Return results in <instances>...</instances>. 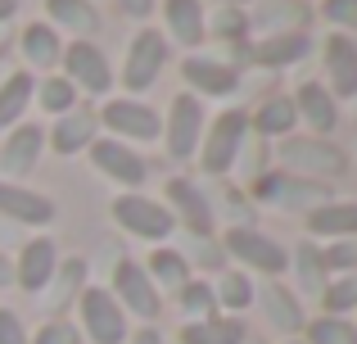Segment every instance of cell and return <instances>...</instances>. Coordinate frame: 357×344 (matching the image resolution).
I'll use <instances>...</instances> for the list:
<instances>
[{"instance_id":"cell-9","label":"cell","mask_w":357,"mask_h":344,"mask_svg":"<svg viewBox=\"0 0 357 344\" xmlns=\"http://www.w3.org/2000/svg\"><path fill=\"white\" fill-rule=\"evenodd\" d=\"M118 299V308H127V313H136V317H158V290H154V281L145 276V267L136 263V258H122L118 263V272H114V290H109Z\"/></svg>"},{"instance_id":"cell-15","label":"cell","mask_w":357,"mask_h":344,"mask_svg":"<svg viewBox=\"0 0 357 344\" xmlns=\"http://www.w3.org/2000/svg\"><path fill=\"white\" fill-rule=\"evenodd\" d=\"M54 267H59V258H54V240H50V236H36V240H27L23 254H18L14 281L23 285V290L36 294V290H45V285H50Z\"/></svg>"},{"instance_id":"cell-24","label":"cell","mask_w":357,"mask_h":344,"mask_svg":"<svg viewBox=\"0 0 357 344\" xmlns=\"http://www.w3.org/2000/svg\"><path fill=\"white\" fill-rule=\"evenodd\" d=\"M307 50H312L307 32H271L267 41H258L253 50H244V54L258 59V63H267V68H276V63H298Z\"/></svg>"},{"instance_id":"cell-46","label":"cell","mask_w":357,"mask_h":344,"mask_svg":"<svg viewBox=\"0 0 357 344\" xmlns=\"http://www.w3.org/2000/svg\"><path fill=\"white\" fill-rule=\"evenodd\" d=\"M14 9H18V0H0V23H5V18H14Z\"/></svg>"},{"instance_id":"cell-28","label":"cell","mask_w":357,"mask_h":344,"mask_svg":"<svg viewBox=\"0 0 357 344\" xmlns=\"http://www.w3.org/2000/svg\"><path fill=\"white\" fill-rule=\"evenodd\" d=\"M294 123H298V114H294V100H289V96H267L249 114V127L262 132V136H285Z\"/></svg>"},{"instance_id":"cell-45","label":"cell","mask_w":357,"mask_h":344,"mask_svg":"<svg viewBox=\"0 0 357 344\" xmlns=\"http://www.w3.org/2000/svg\"><path fill=\"white\" fill-rule=\"evenodd\" d=\"M131 344H163V336H158L154 327H145V331H136V340H131Z\"/></svg>"},{"instance_id":"cell-8","label":"cell","mask_w":357,"mask_h":344,"mask_svg":"<svg viewBox=\"0 0 357 344\" xmlns=\"http://www.w3.org/2000/svg\"><path fill=\"white\" fill-rule=\"evenodd\" d=\"M86 154H91V163H96V172H105L114 186H140L145 181V159H140L127 141H118V136L91 141Z\"/></svg>"},{"instance_id":"cell-39","label":"cell","mask_w":357,"mask_h":344,"mask_svg":"<svg viewBox=\"0 0 357 344\" xmlns=\"http://www.w3.org/2000/svg\"><path fill=\"white\" fill-rule=\"evenodd\" d=\"M208 27L222 36V41H244V32H249V23H244V9H236V5H222V14L213 18Z\"/></svg>"},{"instance_id":"cell-48","label":"cell","mask_w":357,"mask_h":344,"mask_svg":"<svg viewBox=\"0 0 357 344\" xmlns=\"http://www.w3.org/2000/svg\"><path fill=\"white\" fill-rule=\"evenodd\" d=\"M218 5H236V9H244V5H249V0H218Z\"/></svg>"},{"instance_id":"cell-14","label":"cell","mask_w":357,"mask_h":344,"mask_svg":"<svg viewBox=\"0 0 357 344\" xmlns=\"http://www.w3.org/2000/svg\"><path fill=\"white\" fill-rule=\"evenodd\" d=\"M167 200H172V209H176V222H185L190 236H208L213 231V204L199 186H190L185 177H172V181H167Z\"/></svg>"},{"instance_id":"cell-10","label":"cell","mask_w":357,"mask_h":344,"mask_svg":"<svg viewBox=\"0 0 357 344\" xmlns=\"http://www.w3.org/2000/svg\"><path fill=\"white\" fill-rule=\"evenodd\" d=\"M167 154L172 159H190L199 150V136H204V109L195 96H176L172 109H167Z\"/></svg>"},{"instance_id":"cell-33","label":"cell","mask_w":357,"mask_h":344,"mask_svg":"<svg viewBox=\"0 0 357 344\" xmlns=\"http://www.w3.org/2000/svg\"><path fill=\"white\" fill-rule=\"evenodd\" d=\"M258 23L271 27V32H276V27H280V32H285V27H294V32H298V27L307 23V9L298 5V0H285V5L276 0V5H262L258 9Z\"/></svg>"},{"instance_id":"cell-37","label":"cell","mask_w":357,"mask_h":344,"mask_svg":"<svg viewBox=\"0 0 357 344\" xmlns=\"http://www.w3.org/2000/svg\"><path fill=\"white\" fill-rule=\"evenodd\" d=\"M321 304H326V317H340L357 304V276H340V281H326L321 290Z\"/></svg>"},{"instance_id":"cell-35","label":"cell","mask_w":357,"mask_h":344,"mask_svg":"<svg viewBox=\"0 0 357 344\" xmlns=\"http://www.w3.org/2000/svg\"><path fill=\"white\" fill-rule=\"evenodd\" d=\"M213 299H222L231 313H240V308H249V304H253V281L244 272H227L218 281V290H213Z\"/></svg>"},{"instance_id":"cell-29","label":"cell","mask_w":357,"mask_h":344,"mask_svg":"<svg viewBox=\"0 0 357 344\" xmlns=\"http://www.w3.org/2000/svg\"><path fill=\"white\" fill-rule=\"evenodd\" d=\"M258 304H262V313H267V322L276 331H285V336L303 331V313H298L294 294H285L280 285H262V290H258Z\"/></svg>"},{"instance_id":"cell-23","label":"cell","mask_w":357,"mask_h":344,"mask_svg":"<svg viewBox=\"0 0 357 344\" xmlns=\"http://www.w3.org/2000/svg\"><path fill=\"white\" fill-rule=\"evenodd\" d=\"M50 27H63L73 36H96L100 32V9L91 0H45Z\"/></svg>"},{"instance_id":"cell-21","label":"cell","mask_w":357,"mask_h":344,"mask_svg":"<svg viewBox=\"0 0 357 344\" xmlns=\"http://www.w3.org/2000/svg\"><path fill=\"white\" fill-rule=\"evenodd\" d=\"M307 231L312 236H335V240H349L357 236V204L353 200H326L307 213Z\"/></svg>"},{"instance_id":"cell-22","label":"cell","mask_w":357,"mask_h":344,"mask_svg":"<svg viewBox=\"0 0 357 344\" xmlns=\"http://www.w3.org/2000/svg\"><path fill=\"white\" fill-rule=\"evenodd\" d=\"M96 114L91 109H68L63 118H54V132H50V141H54V150L59 154H77V150H91V141H96Z\"/></svg>"},{"instance_id":"cell-50","label":"cell","mask_w":357,"mask_h":344,"mask_svg":"<svg viewBox=\"0 0 357 344\" xmlns=\"http://www.w3.org/2000/svg\"><path fill=\"white\" fill-rule=\"evenodd\" d=\"M353 154H357V141H353Z\"/></svg>"},{"instance_id":"cell-31","label":"cell","mask_w":357,"mask_h":344,"mask_svg":"<svg viewBox=\"0 0 357 344\" xmlns=\"http://www.w3.org/2000/svg\"><path fill=\"white\" fill-rule=\"evenodd\" d=\"M294 267H298V281H303V290H312V294L326 290V258H321V249H317L312 240H303V245L294 249Z\"/></svg>"},{"instance_id":"cell-6","label":"cell","mask_w":357,"mask_h":344,"mask_svg":"<svg viewBox=\"0 0 357 344\" xmlns=\"http://www.w3.org/2000/svg\"><path fill=\"white\" fill-rule=\"evenodd\" d=\"M280 163L285 168H294L298 177H340L349 168V159H344V150H335L331 141H317V136H307V141H285L280 145Z\"/></svg>"},{"instance_id":"cell-25","label":"cell","mask_w":357,"mask_h":344,"mask_svg":"<svg viewBox=\"0 0 357 344\" xmlns=\"http://www.w3.org/2000/svg\"><path fill=\"white\" fill-rule=\"evenodd\" d=\"M18 45H23V59L32 63V68H54L59 54H63V41L50 23H27L23 36H18Z\"/></svg>"},{"instance_id":"cell-36","label":"cell","mask_w":357,"mask_h":344,"mask_svg":"<svg viewBox=\"0 0 357 344\" xmlns=\"http://www.w3.org/2000/svg\"><path fill=\"white\" fill-rule=\"evenodd\" d=\"M176 294H181V308L190 313V322L213 317V308H218V299H213V285H208V281H185Z\"/></svg>"},{"instance_id":"cell-43","label":"cell","mask_w":357,"mask_h":344,"mask_svg":"<svg viewBox=\"0 0 357 344\" xmlns=\"http://www.w3.org/2000/svg\"><path fill=\"white\" fill-rule=\"evenodd\" d=\"M0 344H27V331L14 308H0Z\"/></svg>"},{"instance_id":"cell-40","label":"cell","mask_w":357,"mask_h":344,"mask_svg":"<svg viewBox=\"0 0 357 344\" xmlns=\"http://www.w3.org/2000/svg\"><path fill=\"white\" fill-rule=\"evenodd\" d=\"M326 267H340V272H357V236H349V240H335L331 249H326Z\"/></svg>"},{"instance_id":"cell-34","label":"cell","mask_w":357,"mask_h":344,"mask_svg":"<svg viewBox=\"0 0 357 344\" xmlns=\"http://www.w3.org/2000/svg\"><path fill=\"white\" fill-rule=\"evenodd\" d=\"M303 344H357V331H353V322H344V317H317L312 327H307Z\"/></svg>"},{"instance_id":"cell-32","label":"cell","mask_w":357,"mask_h":344,"mask_svg":"<svg viewBox=\"0 0 357 344\" xmlns=\"http://www.w3.org/2000/svg\"><path fill=\"white\" fill-rule=\"evenodd\" d=\"M82 276H86V263H82V258H68L63 267H54L50 285H45V290H50V304H54V308H59V304H68L73 294H77Z\"/></svg>"},{"instance_id":"cell-11","label":"cell","mask_w":357,"mask_h":344,"mask_svg":"<svg viewBox=\"0 0 357 344\" xmlns=\"http://www.w3.org/2000/svg\"><path fill=\"white\" fill-rule=\"evenodd\" d=\"M96 123L118 132V141H154L158 136V114L149 105H140V100H109Z\"/></svg>"},{"instance_id":"cell-20","label":"cell","mask_w":357,"mask_h":344,"mask_svg":"<svg viewBox=\"0 0 357 344\" xmlns=\"http://www.w3.org/2000/svg\"><path fill=\"white\" fill-rule=\"evenodd\" d=\"M163 27L176 45H199L204 41V5L199 0H163Z\"/></svg>"},{"instance_id":"cell-5","label":"cell","mask_w":357,"mask_h":344,"mask_svg":"<svg viewBox=\"0 0 357 344\" xmlns=\"http://www.w3.org/2000/svg\"><path fill=\"white\" fill-rule=\"evenodd\" d=\"M82 331L96 344H122L127 340V317L109 290H82Z\"/></svg>"},{"instance_id":"cell-27","label":"cell","mask_w":357,"mask_h":344,"mask_svg":"<svg viewBox=\"0 0 357 344\" xmlns=\"http://www.w3.org/2000/svg\"><path fill=\"white\" fill-rule=\"evenodd\" d=\"M181 344H244L240 317H199L181 327Z\"/></svg>"},{"instance_id":"cell-38","label":"cell","mask_w":357,"mask_h":344,"mask_svg":"<svg viewBox=\"0 0 357 344\" xmlns=\"http://www.w3.org/2000/svg\"><path fill=\"white\" fill-rule=\"evenodd\" d=\"M73 100H77V87H73V82L68 77H50V82H45V87H41V105H45V114H68V109H73Z\"/></svg>"},{"instance_id":"cell-19","label":"cell","mask_w":357,"mask_h":344,"mask_svg":"<svg viewBox=\"0 0 357 344\" xmlns=\"http://www.w3.org/2000/svg\"><path fill=\"white\" fill-rule=\"evenodd\" d=\"M181 77L190 82L195 91H204V96H231V91L240 87L236 68L222 59H204V54H190V59L181 63Z\"/></svg>"},{"instance_id":"cell-13","label":"cell","mask_w":357,"mask_h":344,"mask_svg":"<svg viewBox=\"0 0 357 344\" xmlns=\"http://www.w3.org/2000/svg\"><path fill=\"white\" fill-rule=\"evenodd\" d=\"M321 59H326V91L353 100L357 96V41H349V32L326 36Z\"/></svg>"},{"instance_id":"cell-18","label":"cell","mask_w":357,"mask_h":344,"mask_svg":"<svg viewBox=\"0 0 357 344\" xmlns=\"http://www.w3.org/2000/svg\"><path fill=\"white\" fill-rule=\"evenodd\" d=\"M41 145H45V132L36 123L14 127L9 141H5V154H0V168H5L9 177H27L36 168V159H41Z\"/></svg>"},{"instance_id":"cell-4","label":"cell","mask_w":357,"mask_h":344,"mask_svg":"<svg viewBox=\"0 0 357 344\" xmlns=\"http://www.w3.org/2000/svg\"><path fill=\"white\" fill-rule=\"evenodd\" d=\"M222 249H227L231 258H240L244 267L267 272V276H276V272H285V267H289V254H285V249H280L271 236L253 231V227H231L227 236H222Z\"/></svg>"},{"instance_id":"cell-47","label":"cell","mask_w":357,"mask_h":344,"mask_svg":"<svg viewBox=\"0 0 357 344\" xmlns=\"http://www.w3.org/2000/svg\"><path fill=\"white\" fill-rule=\"evenodd\" d=\"M14 281V267H9V258H0V285Z\"/></svg>"},{"instance_id":"cell-51","label":"cell","mask_w":357,"mask_h":344,"mask_svg":"<svg viewBox=\"0 0 357 344\" xmlns=\"http://www.w3.org/2000/svg\"><path fill=\"white\" fill-rule=\"evenodd\" d=\"M353 100H357V96H353Z\"/></svg>"},{"instance_id":"cell-26","label":"cell","mask_w":357,"mask_h":344,"mask_svg":"<svg viewBox=\"0 0 357 344\" xmlns=\"http://www.w3.org/2000/svg\"><path fill=\"white\" fill-rule=\"evenodd\" d=\"M145 276L154 281V290H181L185 281H190V258L181 254V249H167L158 245L154 254H149V267Z\"/></svg>"},{"instance_id":"cell-7","label":"cell","mask_w":357,"mask_h":344,"mask_svg":"<svg viewBox=\"0 0 357 344\" xmlns=\"http://www.w3.org/2000/svg\"><path fill=\"white\" fill-rule=\"evenodd\" d=\"M163 63H167V41L158 32H136V36H131L127 68H122V82L131 87V96L154 87L158 73H163Z\"/></svg>"},{"instance_id":"cell-41","label":"cell","mask_w":357,"mask_h":344,"mask_svg":"<svg viewBox=\"0 0 357 344\" xmlns=\"http://www.w3.org/2000/svg\"><path fill=\"white\" fill-rule=\"evenodd\" d=\"M32 344H82V331L73 322H45L32 336Z\"/></svg>"},{"instance_id":"cell-44","label":"cell","mask_w":357,"mask_h":344,"mask_svg":"<svg viewBox=\"0 0 357 344\" xmlns=\"http://www.w3.org/2000/svg\"><path fill=\"white\" fill-rule=\"evenodd\" d=\"M122 9H127L131 18H145L149 9H154V0H122Z\"/></svg>"},{"instance_id":"cell-49","label":"cell","mask_w":357,"mask_h":344,"mask_svg":"<svg viewBox=\"0 0 357 344\" xmlns=\"http://www.w3.org/2000/svg\"><path fill=\"white\" fill-rule=\"evenodd\" d=\"M285 344H303V340H285Z\"/></svg>"},{"instance_id":"cell-42","label":"cell","mask_w":357,"mask_h":344,"mask_svg":"<svg viewBox=\"0 0 357 344\" xmlns=\"http://www.w3.org/2000/svg\"><path fill=\"white\" fill-rule=\"evenodd\" d=\"M321 14L331 18L335 27H344V32H349V27L357 32V0H326V5H321Z\"/></svg>"},{"instance_id":"cell-16","label":"cell","mask_w":357,"mask_h":344,"mask_svg":"<svg viewBox=\"0 0 357 344\" xmlns=\"http://www.w3.org/2000/svg\"><path fill=\"white\" fill-rule=\"evenodd\" d=\"M0 213H5L9 222H27V227L54 222V204L45 200V195L27 190V186H9V181H0Z\"/></svg>"},{"instance_id":"cell-3","label":"cell","mask_w":357,"mask_h":344,"mask_svg":"<svg viewBox=\"0 0 357 344\" xmlns=\"http://www.w3.org/2000/svg\"><path fill=\"white\" fill-rule=\"evenodd\" d=\"M114 222L122 231H131L136 240H154V245H163L167 236L176 231V218L163 209L158 200H149V195H118L114 200Z\"/></svg>"},{"instance_id":"cell-30","label":"cell","mask_w":357,"mask_h":344,"mask_svg":"<svg viewBox=\"0 0 357 344\" xmlns=\"http://www.w3.org/2000/svg\"><path fill=\"white\" fill-rule=\"evenodd\" d=\"M36 82L27 77V73H14V77H5V87H0V127H14L18 118L27 114V100H32Z\"/></svg>"},{"instance_id":"cell-2","label":"cell","mask_w":357,"mask_h":344,"mask_svg":"<svg viewBox=\"0 0 357 344\" xmlns=\"http://www.w3.org/2000/svg\"><path fill=\"white\" fill-rule=\"evenodd\" d=\"M244 136H249V114H244V109H227V114L208 127L199 168L208 172V177H227L231 168H236L240 150H244Z\"/></svg>"},{"instance_id":"cell-17","label":"cell","mask_w":357,"mask_h":344,"mask_svg":"<svg viewBox=\"0 0 357 344\" xmlns=\"http://www.w3.org/2000/svg\"><path fill=\"white\" fill-rule=\"evenodd\" d=\"M289 100H294V114L312 127V136H326L335 123H340V114H335V96L321 87V82H303Z\"/></svg>"},{"instance_id":"cell-12","label":"cell","mask_w":357,"mask_h":344,"mask_svg":"<svg viewBox=\"0 0 357 344\" xmlns=\"http://www.w3.org/2000/svg\"><path fill=\"white\" fill-rule=\"evenodd\" d=\"M63 68H68V82H73V87L91 91V96H105L109 82H114L109 59L100 54L96 41H73L68 50H63Z\"/></svg>"},{"instance_id":"cell-1","label":"cell","mask_w":357,"mask_h":344,"mask_svg":"<svg viewBox=\"0 0 357 344\" xmlns=\"http://www.w3.org/2000/svg\"><path fill=\"white\" fill-rule=\"evenodd\" d=\"M253 200L258 204H276V209H307L331 200V186H321L317 177H298V172H267L253 181Z\"/></svg>"}]
</instances>
